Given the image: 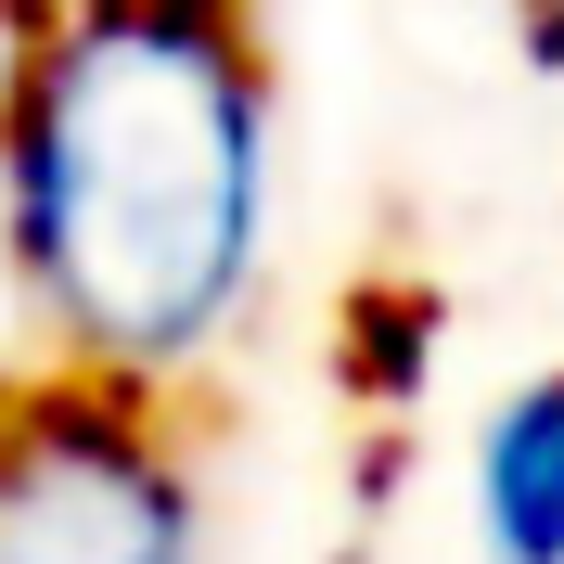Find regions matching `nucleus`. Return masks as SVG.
<instances>
[{
  "label": "nucleus",
  "instance_id": "obj_1",
  "mask_svg": "<svg viewBox=\"0 0 564 564\" xmlns=\"http://www.w3.org/2000/svg\"><path fill=\"white\" fill-rule=\"evenodd\" d=\"M13 257L77 372L167 386L245 321L270 257V77L231 0H65L26 39Z\"/></svg>",
  "mask_w": 564,
  "mask_h": 564
},
{
  "label": "nucleus",
  "instance_id": "obj_2",
  "mask_svg": "<svg viewBox=\"0 0 564 564\" xmlns=\"http://www.w3.org/2000/svg\"><path fill=\"white\" fill-rule=\"evenodd\" d=\"M0 564H206V500L167 436H141V386L0 398Z\"/></svg>",
  "mask_w": 564,
  "mask_h": 564
},
{
  "label": "nucleus",
  "instance_id": "obj_3",
  "mask_svg": "<svg viewBox=\"0 0 564 564\" xmlns=\"http://www.w3.org/2000/svg\"><path fill=\"white\" fill-rule=\"evenodd\" d=\"M475 527L488 564H564V372L500 398V423L475 436Z\"/></svg>",
  "mask_w": 564,
  "mask_h": 564
},
{
  "label": "nucleus",
  "instance_id": "obj_4",
  "mask_svg": "<svg viewBox=\"0 0 564 564\" xmlns=\"http://www.w3.org/2000/svg\"><path fill=\"white\" fill-rule=\"evenodd\" d=\"M552 52H564V0H552Z\"/></svg>",
  "mask_w": 564,
  "mask_h": 564
}]
</instances>
